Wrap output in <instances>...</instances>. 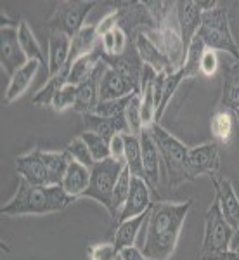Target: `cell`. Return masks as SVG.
<instances>
[{
  "instance_id": "obj_8",
  "label": "cell",
  "mask_w": 239,
  "mask_h": 260,
  "mask_svg": "<svg viewBox=\"0 0 239 260\" xmlns=\"http://www.w3.org/2000/svg\"><path fill=\"white\" fill-rule=\"evenodd\" d=\"M16 170L21 179L33 186H54L49 165L45 161V151L39 148L31 149L30 153L19 154L16 158Z\"/></svg>"
},
{
  "instance_id": "obj_29",
  "label": "cell",
  "mask_w": 239,
  "mask_h": 260,
  "mask_svg": "<svg viewBox=\"0 0 239 260\" xmlns=\"http://www.w3.org/2000/svg\"><path fill=\"white\" fill-rule=\"evenodd\" d=\"M132 47L128 44V33L123 30V28L116 26L115 30H111L110 33L100 37V49H103V54L108 57H116L125 54L127 50Z\"/></svg>"
},
{
  "instance_id": "obj_15",
  "label": "cell",
  "mask_w": 239,
  "mask_h": 260,
  "mask_svg": "<svg viewBox=\"0 0 239 260\" xmlns=\"http://www.w3.org/2000/svg\"><path fill=\"white\" fill-rule=\"evenodd\" d=\"M108 64L106 62H100L95 68L94 73L90 75V78H87L85 82H82L77 85V103H75V111L87 115V113H94L95 106L99 104V82L103 73L106 71Z\"/></svg>"
},
{
  "instance_id": "obj_11",
  "label": "cell",
  "mask_w": 239,
  "mask_h": 260,
  "mask_svg": "<svg viewBox=\"0 0 239 260\" xmlns=\"http://www.w3.org/2000/svg\"><path fill=\"white\" fill-rule=\"evenodd\" d=\"M151 187L148 186L144 179L141 177H133L132 179V187H130L128 198L125 201L123 208H121L118 220H116V225L123 220L133 219V217H139L142 213H146L151 210L153 207V201H151Z\"/></svg>"
},
{
  "instance_id": "obj_16",
  "label": "cell",
  "mask_w": 239,
  "mask_h": 260,
  "mask_svg": "<svg viewBox=\"0 0 239 260\" xmlns=\"http://www.w3.org/2000/svg\"><path fill=\"white\" fill-rule=\"evenodd\" d=\"M133 47H135L137 54H139L141 61L146 66L153 68L156 73H172V71H175L172 68L170 61L159 52V49L149 40V37L144 31H137L133 35Z\"/></svg>"
},
{
  "instance_id": "obj_38",
  "label": "cell",
  "mask_w": 239,
  "mask_h": 260,
  "mask_svg": "<svg viewBox=\"0 0 239 260\" xmlns=\"http://www.w3.org/2000/svg\"><path fill=\"white\" fill-rule=\"evenodd\" d=\"M219 70V57H217L215 50H210L207 49L203 54H201V59H199V75L207 78H212L213 75L217 73Z\"/></svg>"
},
{
  "instance_id": "obj_2",
  "label": "cell",
  "mask_w": 239,
  "mask_h": 260,
  "mask_svg": "<svg viewBox=\"0 0 239 260\" xmlns=\"http://www.w3.org/2000/svg\"><path fill=\"white\" fill-rule=\"evenodd\" d=\"M73 201L75 198H71L62 186H33L19 179L18 189L6 205H2L0 213L7 217L49 215L66 210Z\"/></svg>"
},
{
  "instance_id": "obj_39",
  "label": "cell",
  "mask_w": 239,
  "mask_h": 260,
  "mask_svg": "<svg viewBox=\"0 0 239 260\" xmlns=\"http://www.w3.org/2000/svg\"><path fill=\"white\" fill-rule=\"evenodd\" d=\"M110 154L113 160L125 161V134H116L110 141Z\"/></svg>"
},
{
  "instance_id": "obj_28",
  "label": "cell",
  "mask_w": 239,
  "mask_h": 260,
  "mask_svg": "<svg viewBox=\"0 0 239 260\" xmlns=\"http://www.w3.org/2000/svg\"><path fill=\"white\" fill-rule=\"evenodd\" d=\"M234 121H236V116H234L232 111L225 110V108H219V110L213 113L212 121H210L212 136L217 141L227 144L234 136Z\"/></svg>"
},
{
  "instance_id": "obj_47",
  "label": "cell",
  "mask_w": 239,
  "mask_h": 260,
  "mask_svg": "<svg viewBox=\"0 0 239 260\" xmlns=\"http://www.w3.org/2000/svg\"><path fill=\"white\" fill-rule=\"evenodd\" d=\"M201 260H204V258H201Z\"/></svg>"
},
{
  "instance_id": "obj_19",
  "label": "cell",
  "mask_w": 239,
  "mask_h": 260,
  "mask_svg": "<svg viewBox=\"0 0 239 260\" xmlns=\"http://www.w3.org/2000/svg\"><path fill=\"white\" fill-rule=\"evenodd\" d=\"M82 116H83L85 128L89 130V132L97 134V136L106 139L108 142H110L111 137L116 136V134L130 132L127 120H125V115L115 116V118H106V116H99V115H94V113H87V115H82Z\"/></svg>"
},
{
  "instance_id": "obj_30",
  "label": "cell",
  "mask_w": 239,
  "mask_h": 260,
  "mask_svg": "<svg viewBox=\"0 0 239 260\" xmlns=\"http://www.w3.org/2000/svg\"><path fill=\"white\" fill-rule=\"evenodd\" d=\"M125 165L132 172L133 177L144 179V169H142V149L139 136L127 132L125 134Z\"/></svg>"
},
{
  "instance_id": "obj_18",
  "label": "cell",
  "mask_w": 239,
  "mask_h": 260,
  "mask_svg": "<svg viewBox=\"0 0 239 260\" xmlns=\"http://www.w3.org/2000/svg\"><path fill=\"white\" fill-rule=\"evenodd\" d=\"M71 50V39L64 33L50 31L49 35V52H47V71L49 78L57 75L68 64Z\"/></svg>"
},
{
  "instance_id": "obj_25",
  "label": "cell",
  "mask_w": 239,
  "mask_h": 260,
  "mask_svg": "<svg viewBox=\"0 0 239 260\" xmlns=\"http://www.w3.org/2000/svg\"><path fill=\"white\" fill-rule=\"evenodd\" d=\"M70 70H71V66L66 64L64 68L59 71V73L54 75V77H50L49 80L45 82V85L42 87V89L37 92L35 95H33V99H31L33 106H39V108L52 106L54 95H56L57 92H59L62 87H64L66 83H68Z\"/></svg>"
},
{
  "instance_id": "obj_5",
  "label": "cell",
  "mask_w": 239,
  "mask_h": 260,
  "mask_svg": "<svg viewBox=\"0 0 239 260\" xmlns=\"http://www.w3.org/2000/svg\"><path fill=\"white\" fill-rule=\"evenodd\" d=\"M125 161H116L113 158L103 161H95L90 169V184L82 198H90L103 205L111 215L113 212V192L118 182L121 172L125 169Z\"/></svg>"
},
{
  "instance_id": "obj_23",
  "label": "cell",
  "mask_w": 239,
  "mask_h": 260,
  "mask_svg": "<svg viewBox=\"0 0 239 260\" xmlns=\"http://www.w3.org/2000/svg\"><path fill=\"white\" fill-rule=\"evenodd\" d=\"M149 212L142 213L139 217H133V219L123 220L116 225L115 229V238H113V243L118 248V251H121L123 248H128V246H135V240L139 236V231L142 228L146 220L149 219Z\"/></svg>"
},
{
  "instance_id": "obj_13",
  "label": "cell",
  "mask_w": 239,
  "mask_h": 260,
  "mask_svg": "<svg viewBox=\"0 0 239 260\" xmlns=\"http://www.w3.org/2000/svg\"><path fill=\"white\" fill-rule=\"evenodd\" d=\"M175 14H177V24H179L180 37H182L184 42V47L189 49L192 39L198 35L203 11H201L198 2L180 0V2H175Z\"/></svg>"
},
{
  "instance_id": "obj_33",
  "label": "cell",
  "mask_w": 239,
  "mask_h": 260,
  "mask_svg": "<svg viewBox=\"0 0 239 260\" xmlns=\"http://www.w3.org/2000/svg\"><path fill=\"white\" fill-rule=\"evenodd\" d=\"M125 120H127L128 130L133 136H139L144 130L142 127V110H141V92H135L130 99L127 110H125Z\"/></svg>"
},
{
  "instance_id": "obj_27",
  "label": "cell",
  "mask_w": 239,
  "mask_h": 260,
  "mask_svg": "<svg viewBox=\"0 0 239 260\" xmlns=\"http://www.w3.org/2000/svg\"><path fill=\"white\" fill-rule=\"evenodd\" d=\"M18 39L21 44V49L26 54L28 61H39L42 66H47V59H45V54L42 52V47L37 40L35 33L30 28V24L26 21H19L18 26Z\"/></svg>"
},
{
  "instance_id": "obj_26",
  "label": "cell",
  "mask_w": 239,
  "mask_h": 260,
  "mask_svg": "<svg viewBox=\"0 0 239 260\" xmlns=\"http://www.w3.org/2000/svg\"><path fill=\"white\" fill-rule=\"evenodd\" d=\"M239 104V64L224 68V85H222L220 108L234 111Z\"/></svg>"
},
{
  "instance_id": "obj_35",
  "label": "cell",
  "mask_w": 239,
  "mask_h": 260,
  "mask_svg": "<svg viewBox=\"0 0 239 260\" xmlns=\"http://www.w3.org/2000/svg\"><path fill=\"white\" fill-rule=\"evenodd\" d=\"M132 95H128V98H121V99H115V101H99V104L94 110V115L106 116V118H115V116L125 115V110H127Z\"/></svg>"
},
{
  "instance_id": "obj_7",
  "label": "cell",
  "mask_w": 239,
  "mask_h": 260,
  "mask_svg": "<svg viewBox=\"0 0 239 260\" xmlns=\"http://www.w3.org/2000/svg\"><path fill=\"white\" fill-rule=\"evenodd\" d=\"M232 234L234 228L224 219L219 205L212 201V205L204 213V234L201 257H213V255H222L224 251H227Z\"/></svg>"
},
{
  "instance_id": "obj_1",
  "label": "cell",
  "mask_w": 239,
  "mask_h": 260,
  "mask_svg": "<svg viewBox=\"0 0 239 260\" xmlns=\"http://www.w3.org/2000/svg\"><path fill=\"white\" fill-rule=\"evenodd\" d=\"M192 201H158L151 207L142 253L149 260H170Z\"/></svg>"
},
{
  "instance_id": "obj_34",
  "label": "cell",
  "mask_w": 239,
  "mask_h": 260,
  "mask_svg": "<svg viewBox=\"0 0 239 260\" xmlns=\"http://www.w3.org/2000/svg\"><path fill=\"white\" fill-rule=\"evenodd\" d=\"M64 151L71 156V160L82 163V165H85L87 169H92V167L95 165V161H94V158H92L89 148H87V144L83 142V139L80 136L75 137L73 141H70L68 144H66Z\"/></svg>"
},
{
  "instance_id": "obj_43",
  "label": "cell",
  "mask_w": 239,
  "mask_h": 260,
  "mask_svg": "<svg viewBox=\"0 0 239 260\" xmlns=\"http://www.w3.org/2000/svg\"><path fill=\"white\" fill-rule=\"evenodd\" d=\"M229 250L230 251H239V228L234 229V234H232V240H230Z\"/></svg>"
},
{
  "instance_id": "obj_24",
  "label": "cell",
  "mask_w": 239,
  "mask_h": 260,
  "mask_svg": "<svg viewBox=\"0 0 239 260\" xmlns=\"http://www.w3.org/2000/svg\"><path fill=\"white\" fill-rule=\"evenodd\" d=\"M97 24H85L77 35L71 39V50H70V61L68 66L73 64L78 57L85 56L97 47Z\"/></svg>"
},
{
  "instance_id": "obj_12",
  "label": "cell",
  "mask_w": 239,
  "mask_h": 260,
  "mask_svg": "<svg viewBox=\"0 0 239 260\" xmlns=\"http://www.w3.org/2000/svg\"><path fill=\"white\" fill-rule=\"evenodd\" d=\"M213 189H215V201L219 205L224 219L232 225L234 229L239 228V198L236 194L232 182L227 177H212Z\"/></svg>"
},
{
  "instance_id": "obj_40",
  "label": "cell",
  "mask_w": 239,
  "mask_h": 260,
  "mask_svg": "<svg viewBox=\"0 0 239 260\" xmlns=\"http://www.w3.org/2000/svg\"><path fill=\"white\" fill-rule=\"evenodd\" d=\"M120 23V14L118 11H113L110 12L108 16H104L103 19H100V23L97 24V35H99V40L103 35H106V33H110L111 30H115L116 26H118Z\"/></svg>"
},
{
  "instance_id": "obj_14",
  "label": "cell",
  "mask_w": 239,
  "mask_h": 260,
  "mask_svg": "<svg viewBox=\"0 0 239 260\" xmlns=\"http://www.w3.org/2000/svg\"><path fill=\"white\" fill-rule=\"evenodd\" d=\"M141 149H142V169H144V180L148 182L151 191L156 192L159 184V165H161V156H159L158 146L151 136L149 128H144L139 134Z\"/></svg>"
},
{
  "instance_id": "obj_20",
  "label": "cell",
  "mask_w": 239,
  "mask_h": 260,
  "mask_svg": "<svg viewBox=\"0 0 239 260\" xmlns=\"http://www.w3.org/2000/svg\"><path fill=\"white\" fill-rule=\"evenodd\" d=\"M40 66L42 64L39 61H28L23 68H19L14 75H12L11 80H9V85H7L6 94H4L6 104H11V103H14V101H18L21 95L28 90V87L31 85L35 75L39 73Z\"/></svg>"
},
{
  "instance_id": "obj_37",
  "label": "cell",
  "mask_w": 239,
  "mask_h": 260,
  "mask_svg": "<svg viewBox=\"0 0 239 260\" xmlns=\"http://www.w3.org/2000/svg\"><path fill=\"white\" fill-rule=\"evenodd\" d=\"M87 253H89V260H120V251L115 246V243L90 245Z\"/></svg>"
},
{
  "instance_id": "obj_44",
  "label": "cell",
  "mask_w": 239,
  "mask_h": 260,
  "mask_svg": "<svg viewBox=\"0 0 239 260\" xmlns=\"http://www.w3.org/2000/svg\"><path fill=\"white\" fill-rule=\"evenodd\" d=\"M232 113H234V116H236V121L239 123V104H237V108H236V110H234Z\"/></svg>"
},
{
  "instance_id": "obj_32",
  "label": "cell",
  "mask_w": 239,
  "mask_h": 260,
  "mask_svg": "<svg viewBox=\"0 0 239 260\" xmlns=\"http://www.w3.org/2000/svg\"><path fill=\"white\" fill-rule=\"evenodd\" d=\"M80 137H82L83 142L87 144V148H89L94 161H103V160L111 158L110 142H108L106 139H103V137L97 136V134H94V132H89V130H85V132L80 134Z\"/></svg>"
},
{
  "instance_id": "obj_22",
  "label": "cell",
  "mask_w": 239,
  "mask_h": 260,
  "mask_svg": "<svg viewBox=\"0 0 239 260\" xmlns=\"http://www.w3.org/2000/svg\"><path fill=\"white\" fill-rule=\"evenodd\" d=\"M100 62H103V49H100V45H97L92 52L78 57L71 64L68 83H71V85H80L82 82H85L87 78H90V75L94 73Z\"/></svg>"
},
{
  "instance_id": "obj_21",
  "label": "cell",
  "mask_w": 239,
  "mask_h": 260,
  "mask_svg": "<svg viewBox=\"0 0 239 260\" xmlns=\"http://www.w3.org/2000/svg\"><path fill=\"white\" fill-rule=\"evenodd\" d=\"M90 184V169H87L82 163L71 160L70 167L64 174V179H62V189H64L71 198L78 200L83 196V192L87 191Z\"/></svg>"
},
{
  "instance_id": "obj_36",
  "label": "cell",
  "mask_w": 239,
  "mask_h": 260,
  "mask_svg": "<svg viewBox=\"0 0 239 260\" xmlns=\"http://www.w3.org/2000/svg\"><path fill=\"white\" fill-rule=\"evenodd\" d=\"M75 103H77V85L66 83V85L54 95L52 108H54V111L62 113V111L70 110V108H75Z\"/></svg>"
},
{
  "instance_id": "obj_4",
  "label": "cell",
  "mask_w": 239,
  "mask_h": 260,
  "mask_svg": "<svg viewBox=\"0 0 239 260\" xmlns=\"http://www.w3.org/2000/svg\"><path fill=\"white\" fill-rule=\"evenodd\" d=\"M198 37L203 40L207 49L215 50V52L217 50L229 52L236 62L239 61V47L232 37V31H230L227 7H224L220 2L212 11L203 12Z\"/></svg>"
},
{
  "instance_id": "obj_41",
  "label": "cell",
  "mask_w": 239,
  "mask_h": 260,
  "mask_svg": "<svg viewBox=\"0 0 239 260\" xmlns=\"http://www.w3.org/2000/svg\"><path fill=\"white\" fill-rule=\"evenodd\" d=\"M120 260H149L137 246H128L120 251Z\"/></svg>"
},
{
  "instance_id": "obj_45",
  "label": "cell",
  "mask_w": 239,
  "mask_h": 260,
  "mask_svg": "<svg viewBox=\"0 0 239 260\" xmlns=\"http://www.w3.org/2000/svg\"><path fill=\"white\" fill-rule=\"evenodd\" d=\"M201 258H204V260H220L219 257H201Z\"/></svg>"
},
{
  "instance_id": "obj_9",
  "label": "cell",
  "mask_w": 239,
  "mask_h": 260,
  "mask_svg": "<svg viewBox=\"0 0 239 260\" xmlns=\"http://www.w3.org/2000/svg\"><path fill=\"white\" fill-rule=\"evenodd\" d=\"M28 62L18 39V26H0V64L11 77Z\"/></svg>"
},
{
  "instance_id": "obj_46",
  "label": "cell",
  "mask_w": 239,
  "mask_h": 260,
  "mask_svg": "<svg viewBox=\"0 0 239 260\" xmlns=\"http://www.w3.org/2000/svg\"><path fill=\"white\" fill-rule=\"evenodd\" d=\"M236 64H239V61H237V62H236Z\"/></svg>"
},
{
  "instance_id": "obj_3",
  "label": "cell",
  "mask_w": 239,
  "mask_h": 260,
  "mask_svg": "<svg viewBox=\"0 0 239 260\" xmlns=\"http://www.w3.org/2000/svg\"><path fill=\"white\" fill-rule=\"evenodd\" d=\"M149 132L158 146L161 163L165 165L166 175H168V186L172 189H177L186 182H192L194 177L189 170V148L159 123L151 125Z\"/></svg>"
},
{
  "instance_id": "obj_6",
  "label": "cell",
  "mask_w": 239,
  "mask_h": 260,
  "mask_svg": "<svg viewBox=\"0 0 239 260\" xmlns=\"http://www.w3.org/2000/svg\"><path fill=\"white\" fill-rule=\"evenodd\" d=\"M97 6L95 0H64L56 6V11L50 14L45 26L50 31H59L73 39L85 26L87 14Z\"/></svg>"
},
{
  "instance_id": "obj_10",
  "label": "cell",
  "mask_w": 239,
  "mask_h": 260,
  "mask_svg": "<svg viewBox=\"0 0 239 260\" xmlns=\"http://www.w3.org/2000/svg\"><path fill=\"white\" fill-rule=\"evenodd\" d=\"M220 169V151L219 142H203L199 146L189 148V170L192 177L208 175L210 179L215 177Z\"/></svg>"
},
{
  "instance_id": "obj_17",
  "label": "cell",
  "mask_w": 239,
  "mask_h": 260,
  "mask_svg": "<svg viewBox=\"0 0 239 260\" xmlns=\"http://www.w3.org/2000/svg\"><path fill=\"white\" fill-rule=\"evenodd\" d=\"M137 90L128 80H125L115 70L106 68L99 82V101H115L135 94Z\"/></svg>"
},
{
  "instance_id": "obj_42",
  "label": "cell",
  "mask_w": 239,
  "mask_h": 260,
  "mask_svg": "<svg viewBox=\"0 0 239 260\" xmlns=\"http://www.w3.org/2000/svg\"><path fill=\"white\" fill-rule=\"evenodd\" d=\"M213 257H219L220 260H239V251H224L222 255H213Z\"/></svg>"
},
{
  "instance_id": "obj_31",
  "label": "cell",
  "mask_w": 239,
  "mask_h": 260,
  "mask_svg": "<svg viewBox=\"0 0 239 260\" xmlns=\"http://www.w3.org/2000/svg\"><path fill=\"white\" fill-rule=\"evenodd\" d=\"M132 179H133L132 172L128 170V167H125L123 172H121V175H120V179H118V182H116V186H115V192H113L111 219L115 220V224H116V220H118V215H120L121 208H123L125 201H127V198H128L130 187H132Z\"/></svg>"
}]
</instances>
